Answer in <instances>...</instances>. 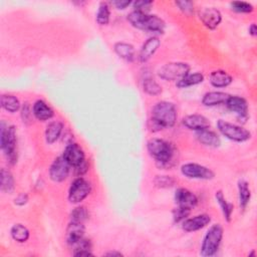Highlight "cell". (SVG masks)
I'll list each match as a JSON object with an SVG mask.
<instances>
[{"label":"cell","instance_id":"cell-30","mask_svg":"<svg viewBox=\"0 0 257 257\" xmlns=\"http://www.w3.org/2000/svg\"><path fill=\"white\" fill-rule=\"evenodd\" d=\"M91 242L88 239H85L84 237L80 239L75 245H74V256H92L91 252Z\"/></svg>","mask_w":257,"mask_h":257},{"label":"cell","instance_id":"cell-32","mask_svg":"<svg viewBox=\"0 0 257 257\" xmlns=\"http://www.w3.org/2000/svg\"><path fill=\"white\" fill-rule=\"evenodd\" d=\"M1 190L5 193H12L14 190L13 176L6 169L1 170Z\"/></svg>","mask_w":257,"mask_h":257},{"label":"cell","instance_id":"cell-8","mask_svg":"<svg viewBox=\"0 0 257 257\" xmlns=\"http://www.w3.org/2000/svg\"><path fill=\"white\" fill-rule=\"evenodd\" d=\"M91 192V186L88 181L78 177L70 185L68 190V200L72 204L83 201Z\"/></svg>","mask_w":257,"mask_h":257},{"label":"cell","instance_id":"cell-4","mask_svg":"<svg viewBox=\"0 0 257 257\" xmlns=\"http://www.w3.org/2000/svg\"><path fill=\"white\" fill-rule=\"evenodd\" d=\"M16 127L14 125H6L4 121L0 124V147L4 152L10 164L14 165L17 162L16 150Z\"/></svg>","mask_w":257,"mask_h":257},{"label":"cell","instance_id":"cell-16","mask_svg":"<svg viewBox=\"0 0 257 257\" xmlns=\"http://www.w3.org/2000/svg\"><path fill=\"white\" fill-rule=\"evenodd\" d=\"M182 122L187 128L195 131V132L201 131V130H206V128L210 127L209 119L206 116H204L202 114H197V113L186 115L183 118Z\"/></svg>","mask_w":257,"mask_h":257},{"label":"cell","instance_id":"cell-18","mask_svg":"<svg viewBox=\"0 0 257 257\" xmlns=\"http://www.w3.org/2000/svg\"><path fill=\"white\" fill-rule=\"evenodd\" d=\"M161 41L158 37H150L142 46L139 53V60L141 62H147L158 50Z\"/></svg>","mask_w":257,"mask_h":257},{"label":"cell","instance_id":"cell-17","mask_svg":"<svg viewBox=\"0 0 257 257\" xmlns=\"http://www.w3.org/2000/svg\"><path fill=\"white\" fill-rule=\"evenodd\" d=\"M84 232H85V228L83 223L70 221L67 226L66 234H65L67 244L74 246L80 239L83 238Z\"/></svg>","mask_w":257,"mask_h":257},{"label":"cell","instance_id":"cell-6","mask_svg":"<svg viewBox=\"0 0 257 257\" xmlns=\"http://www.w3.org/2000/svg\"><path fill=\"white\" fill-rule=\"evenodd\" d=\"M217 127L218 131L225 138L234 142L242 143L251 139V133L248 130L244 128L241 125H237L235 123L226 121L224 119H219L217 121Z\"/></svg>","mask_w":257,"mask_h":257},{"label":"cell","instance_id":"cell-12","mask_svg":"<svg viewBox=\"0 0 257 257\" xmlns=\"http://www.w3.org/2000/svg\"><path fill=\"white\" fill-rule=\"evenodd\" d=\"M62 156L67 161V163L74 168L85 162L84 152L76 143H69L65 147Z\"/></svg>","mask_w":257,"mask_h":257},{"label":"cell","instance_id":"cell-44","mask_svg":"<svg viewBox=\"0 0 257 257\" xmlns=\"http://www.w3.org/2000/svg\"><path fill=\"white\" fill-rule=\"evenodd\" d=\"M104 255L105 256H117V257L122 256V254L120 252H117V251H109V252L104 253Z\"/></svg>","mask_w":257,"mask_h":257},{"label":"cell","instance_id":"cell-1","mask_svg":"<svg viewBox=\"0 0 257 257\" xmlns=\"http://www.w3.org/2000/svg\"><path fill=\"white\" fill-rule=\"evenodd\" d=\"M177 120V109L174 103L159 101L152 109V116L149 120V127L152 132H159L175 125Z\"/></svg>","mask_w":257,"mask_h":257},{"label":"cell","instance_id":"cell-7","mask_svg":"<svg viewBox=\"0 0 257 257\" xmlns=\"http://www.w3.org/2000/svg\"><path fill=\"white\" fill-rule=\"evenodd\" d=\"M189 71L190 66L185 62H169L158 70V74L164 80H180Z\"/></svg>","mask_w":257,"mask_h":257},{"label":"cell","instance_id":"cell-36","mask_svg":"<svg viewBox=\"0 0 257 257\" xmlns=\"http://www.w3.org/2000/svg\"><path fill=\"white\" fill-rule=\"evenodd\" d=\"M176 180L171 176H156L154 184L159 188H171L175 185Z\"/></svg>","mask_w":257,"mask_h":257},{"label":"cell","instance_id":"cell-38","mask_svg":"<svg viewBox=\"0 0 257 257\" xmlns=\"http://www.w3.org/2000/svg\"><path fill=\"white\" fill-rule=\"evenodd\" d=\"M176 5L186 15H191L194 11V3L192 1H187V0L176 1Z\"/></svg>","mask_w":257,"mask_h":257},{"label":"cell","instance_id":"cell-11","mask_svg":"<svg viewBox=\"0 0 257 257\" xmlns=\"http://www.w3.org/2000/svg\"><path fill=\"white\" fill-rule=\"evenodd\" d=\"M225 103L232 112L236 113L240 121L242 120L244 122L248 118V103L245 98L237 95H229Z\"/></svg>","mask_w":257,"mask_h":257},{"label":"cell","instance_id":"cell-35","mask_svg":"<svg viewBox=\"0 0 257 257\" xmlns=\"http://www.w3.org/2000/svg\"><path fill=\"white\" fill-rule=\"evenodd\" d=\"M230 5L232 10L238 13H250L254 9L251 3L244 2V1H234V2H231Z\"/></svg>","mask_w":257,"mask_h":257},{"label":"cell","instance_id":"cell-23","mask_svg":"<svg viewBox=\"0 0 257 257\" xmlns=\"http://www.w3.org/2000/svg\"><path fill=\"white\" fill-rule=\"evenodd\" d=\"M63 130V123L59 120L51 121L45 128V141L47 144H53L61 136Z\"/></svg>","mask_w":257,"mask_h":257},{"label":"cell","instance_id":"cell-2","mask_svg":"<svg viewBox=\"0 0 257 257\" xmlns=\"http://www.w3.org/2000/svg\"><path fill=\"white\" fill-rule=\"evenodd\" d=\"M147 149L160 168L170 167L175 155V149L169 142L154 138L148 141Z\"/></svg>","mask_w":257,"mask_h":257},{"label":"cell","instance_id":"cell-41","mask_svg":"<svg viewBox=\"0 0 257 257\" xmlns=\"http://www.w3.org/2000/svg\"><path fill=\"white\" fill-rule=\"evenodd\" d=\"M28 202V196L26 194H20L18 195L15 200H14V203L17 205V206H23L25 205L26 203Z\"/></svg>","mask_w":257,"mask_h":257},{"label":"cell","instance_id":"cell-42","mask_svg":"<svg viewBox=\"0 0 257 257\" xmlns=\"http://www.w3.org/2000/svg\"><path fill=\"white\" fill-rule=\"evenodd\" d=\"M113 6H115L117 9H124L126 8L132 2L127 0H117V1H112L111 2Z\"/></svg>","mask_w":257,"mask_h":257},{"label":"cell","instance_id":"cell-27","mask_svg":"<svg viewBox=\"0 0 257 257\" xmlns=\"http://www.w3.org/2000/svg\"><path fill=\"white\" fill-rule=\"evenodd\" d=\"M204 80V75L200 72H195L192 74H187L183 78L177 81L176 85L179 88H186L189 86H193L196 84L201 83Z\"/></svg>","mask_w":257,"mask_h":257},{"label":"cell","instance_id":"cell-34","mask_svg":"<svg viewBox=\"0 0 257 257\" xmlns=\"http://www.w3.org/2000/svg\"><path fill=\"white\" fill-rule=\"evenodd\" d=\"M88 218V212L85 207L79 206L74 208L70 213V221L84 223V221Z\"/></svg>","mask_w":257,"mask_h":257},{"label":"cell","instance_id":"cell-3","mask_svg":"<svg viewBox=\"0 0 257 257\" xmlns=\"http://www.w3.org/2000/svg\"><path fill=\"white\" fill-rule=\"evenodd\" d=\"M128 22L136 28L151 32L164 33L166 23L157 15H151L145 12L134 10L127 15Z\"/></svg>","mask_w":257,"mask_h":257},{"label":"cell","instance_id":"cell-19","mask_svg":"<svg viewBox=\"0 0 257 257\" xmlns=\"http://www.w3.org/2000/svg\"><path fill=\"white\" fill-rule=\"evenodd\" d=\"M195 136H196V139L204 146L217 148L221 145V140L219 136L215 132L210 131L209 128L197 131L195 132Z\"/></svg>","mask_w":257,"mask_h":257},{"label":"cell","instance_id":"cell-22","mask_svg":"<svg viewBox=\"0 0 257 257\" xmlns=\"http://www.w3.org/2000/svg\"><path fill=\"white\" fill-rule=\"evenodd\" d=\"M229 94L223 91H209L203 95L202 103L205 106H215L225 103Z\"/></svg>","mask_w":257,"mask_h":257},{"label":"cell","instance_id":"cell-31","mask_svg":"<svg viewBox=\"0 0 257 257\" xmlns=\"http://www.w3.org/2000/svg\"><path fill=\"white\" fill-rule=\"evenodd\" d=\"M144 91L150 95H158L162 92L161 85L151 76H147L143 80Z\"/></svg>","mask_w":257,"mask_h":257},{"label":"cell","instance_id":"cell-9","mask_svg":"<svg viewBox=\"0 0 257 257\" xmlns=\"http://www.w3.org/2000/svg\"><path fill=\"white\" fill-rule=\"evenodd\" d=\"M181 172L185 177L189 179L211 180L215 177V173L211 169L196 163L184 164L181 167Z\"/></svg>","mask_w":257,"mask_h":257},{"label":"cell","instance_id":"cell-37","mask_svg":"<svg viewBox=\"0 0 257 257\" xmlns=\"http://www.w3.org/2000/svg\"><path fill=\"white\" fill-rule=\"evenodd\" d=\"M190 213H191V209L177 206V208L173 210V220L175 223L183 222L190 215Z\"/></svg>","mask_w":257,"mask_h":257},{"label":"cell","instance_id":"cell-33","mask_svg":"<svg viewBox=\"0 0 257 257\" xmlns=\"http://www.w3.org/2000/svg\"><path fill=\"white\" fill-rule=\"evenodd\" d=\"M109 16L110 10L108 4L106 2H100L96 13V22L99 25H106L109 22Z\"/></svg>","mask_w":257,"mask_h":257},{"label":"cell","instance_id":"cell-40","mask_svg":"<svg viewBox=\"0 0 257 257\" xmlns=\"http://www.w3.org/2000/svg\"><path fill=\"white\" fill-rule=\"evenodd\" d=\"M31 114H33L32 109L30 110L28 103H25V105H24L23 108H22V112H21V116H22L23 121H24V120H25V121H26V120H29Z\"/></svg>","mask_w":257,"mask_h":257},{"label":"cell","instance_id":"cell-14","mask_svg":"<svg viewBox=\"0 0 257 257\" xmlns=\"http://www.w3.org/2000/svg\"><path fill=\"white\" fill-rule=\"evenodd\" d=\"M174 198H175V202H176L177 206L185 207V208H189V209L194 208L198 203L197 196L193 192H191L190 190L185 189V188L177 189L175 192Z\"/></svg>","mask_w":257,"mask_h":257},{"label":"cell","instance_id":"cell-5","mask_svg":"<svg viewBox=\"0 0 257 257\" xmlns=\"http://www.w3.org/2000/svg\"><path fill=\"white\" fill-rule=\"evenodd\" d=\"M223 238V228L220 224L212 225L206 232L202 244L201 255L205 257H211L215 255L220 247Z\"/></svg>","mask_w":257,"mask_h":257},{"label":"cell","instance_id":"cell-10","mask_svg":"<svg viewBox=\"0 0 257 257\" xmlns=\"http://www.w3.org/2000/svg\"><path fill=\"white\" fill-rule=\"evenodd\" d=\"M70 165L63 158V156L57 157L49 168V177L53 182L60 183L63 182L69 174Z\"/></svg>","mask_w":257,"mask_h":257},{"label":"cell","instance_id":"cell-13","mask_svg":"<svg viewBox=\"0 0 257 257\" xmlns=\"http://www.w3.org/2000/svg\"><path fill=\"white\" fill-rule=\"evenodd\" d=\"M199 18L207 28L215 29L222 21V14L215 7H204L199 12Z\"/></svg>","mask_w":257,"mask_h":257},{"label":"cell","instance_id":"cell-21","mask_svg":"<svg viewBox=\"0 0 257 257\" xmlns=\"http://www.w3.org/2000/svg\"><path fill=\"white\" fill-rule=\"evenodd\" d=\"M209 81L214 87L221 88V87H226L229 84H231L233 81V78L225 70L219 69V70H214L211 72V74L209 76Z\"/></svg>","mask_w":257,"mask_h":257},{"label":"cell","instance_id":"cell-25","mask_svg":"<svg viewBox=\"0 0 257 257\" xmlns=\"http://www.w3.org/2000/svg\"><path fill=\"white\" fill-rule=\"evenodd\" d=\"M251 199V190L248 182L244 180H239L238 182V200L241 209H245L249 204Z\"/></svg>","mask_w":257,"mask_h":257},{"label":"cell","instance_id":"cell-28","mask_svg":"<svg viewBox=\"0 0 257 257\" xmlns=\"http://www.w3.org/2000/svg\"><path fill=\"white\" fill-rule=\"evenodd\" d=\"M20 101L19 99L12 94H2L1 95V106L9 111V112H15L19 110L20 108Z\"/></svg>","mask_w":257,"mask_h":257},{"label":"cell","instance_id":"cell-43","mask_svg":"<svg viewBox=\"0 0 257 257\" xmlns=\"http://www.w3.org/2000/svg\"><path fill=\"white\" fill-rule=\"evenodd\" d=\"M248 31H249V34H250V35H252V36H256V34H257L256 24H255V23H252V24L249 26Z\"/></svg>","mask_w":257,"mask_h":257},{"label":"cell","instance_id":"cell-39","mask_svg":"<svg viewBox=\"0 0 257 257\" xmlns=\"http://www.w3.org/2000/svg\"><path fill=\"white\" fill-rule=\"evenodd\" d=\"M152 4H153L152 1H147V0L135 1V2L133 3L135 10L141 11V12H145V13H147V11L150 9V7H151Z\"/></svg>","mask_w":257,"mask_h":257},{"label":"cell","instance_id":"cell-29","mask_svg":"<svg viewBox=\"0 0 257 257\" xmlns=\"http://www.w3.org/2000/svg\"><path fill=\"white\" fill-rule=\"evenodd\" d=\"M10 234H11V237L13 238V240H15L16 242H19V243L26 242L30 235L29 230L22 224L13 225L10 230Z\"/></svg>","mask_w":257,"mask_h":257},{"label":"cell","instance_id":"cell-15","mask_svg":"<svg viewBox=\"0 0 257 257\" xmlns=\"http://www.w3.org/2000/svg\"><path fill=\"white\" fill-rule=\"evenodd\" d=\"M210 222L211 217L208 214H200L193 218L185 219L182 223V228L186 232H194L206 227Z\"/></svg>","mask_w":257,"mask_h":257},{"label":"cell","instance_id":"cell-26","mask_svg":"<svg viewBox=\"0 0 257 257\" xmlns=\"http://www.w3.org/2000/svg\"><path fill=\"white\" fill-rule=\"evenodd\" d=\"M114 52L126 61H133L135 58V48L132 44L125 42H116L113 45Z\"/></svg>","mask_w":257,"mask_h":257},{"label":"cell","instance_id":"cell-20","mask_svg":"<svg viewBox=\"0 0 257 257\" xmlns=\"http://www.w3.org/2000/svg\"><path fill=\"white\" fill-rule=\"evenodd\" d=\"M32 112L33 115L39 120H47L54 115L53 109L41 99H38L33 103Z\"/></svg>","mask_w":257,"mask_h":257},{"label":"cell","instance_id":"cell-24","mask_svg":"<svg viewBox=\"0 0 257 257\" xmlns=\"http://www.w3.org/2000/svg\"><path fill=\"white\" fill-rule=\"evenodd\" d=\"M215 199H216V202L219 204L220 206V209L222 211V214L224 216V219L227 221V222H230L231 221V218H232V213H233V209H234V206L233 204L229 203L226 198L224 197V194L221 190L217 191L215 193Z\"/></svg>","mask_w":257,"mask_h":257}]
</instances>
